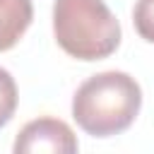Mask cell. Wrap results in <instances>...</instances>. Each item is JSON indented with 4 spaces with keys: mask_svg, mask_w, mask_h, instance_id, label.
Here are the masks:
<instances>
[{
    "mask_svg": "<svg viewBox=\"0 0 154 154\" xmlns=\"http://www.w3.org/2000/svg\"><path fill=\"white\" fill-rule=\"evenodd\" d=\"M142 106V89L128 72L108 70L84 79L72 96V118L91 137L125 132Z\"/></svg>",
    "mask_w": 154,
    "mask_h": 154,
    "instance_id": "1",
    "label": "cell"
},
{
    "mask_svg": "<svg viewBox=\"0 0 154 154\" xmlns=\"http://www.w3.org/2000/svg\"><path fill=\"white\" fill-rule=\"evenodd\" d=\"M53 34L67 55L84 63L103 60L120 46V24L103 0H55Z\"/></svg>",
    "mask_w": 154,
    "mask_h": 154,
    "instance_id": "2",
    "label": "cell"
},
{
    "mask_svg": "<svg viewBox=\"0 0 154 154\" xmlns=\"http://www.w3.org/2000/svg\"><path fill=\"white\" fill-rule=\"evenodd\" d=\"M77 149L79 142L72 128L65 120L48 116L29 120L14 140L17 154H75Z\"/></svg>",
    "mask_w": 154,
    "mask_h": 154,
    "instance_id": "3",
    "label": "cell"
},
{
    "mask_svg": "<svg viewBox=\"0 0 154 154\" xmlns=\"http://www.w3.org/2000/svg\"><path fill=\"white\" fill-rule=\"evenodd\" d=\"M34 19L31 0H0V51H10Z\"/></svg>",
    "mask_w": 154,
    "mask_h": 154,
    "instance_id": "4",
    "label": "cell"
},
{
    "mask_svg": "<svg viewBox=\"0 0 154 154\" xmlns=\"http://www.w3.org/2000/svg\"><path fill=\"white\" fill-rule=\"evenodd\" d=\"M17 99L19 96H17L14 77L5 67H0V128H5L12 120V116L17 111Z\"/></svg>",
    "mask_w": 154,
    "mask_h": 154,
    "instance_id": "5",
    "label": "cell"
},
{
    "mask_svg": "<svg viewBox=\"0 0 154 154\" xmlns=\"http://www.w3.org/2000/svg\"><path fill=\"white\" fill-rule=\"evenodd\" d=\"M132 24L144 41L154 43V0H137L135 2Z\"/></svg>",
    "mask_w": 154,
    "mask_h": 154,
    "instance_id": "6",
    "label": "cell"
}]
</instances>
